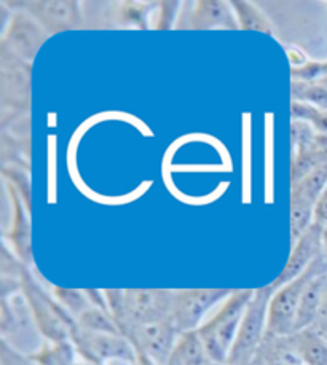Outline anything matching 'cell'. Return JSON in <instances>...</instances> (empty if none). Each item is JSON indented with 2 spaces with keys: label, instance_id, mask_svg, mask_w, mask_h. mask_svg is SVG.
<instances>
[{
  "label": "cell",
  "instance_id": "cell-1",
  "mask_svg": "<svg viewBox=\"0 0 327 365\" xmlns=\"http://www.w3.org/2000/svg\"><path fill=\"white\" fill-rule=\"evenodd\" d=\"M256 289H236L221 303L216 313L196 329L209 359L226 364L233 348L243 316Z\"/></svg>",
  "mask_w": 327,
  "mask_h": 365
},
{
  "label": "cell",
  "instance_id": "cell-2",
  "mask_svg": "<svg viewBox=\"0 0 327 365\" xmlns=\"http://www.w3.org/2000/svg\"><path fill=\"white\" fill-rule=\"evenodd\" d=\"M21 294L31 309L37 332L44 336V341H71V332L77 326V321L40 284L37 276L27 265L23 267L21 272Z\"/></svg>",
  "mask_w": 327,
  "mask_h": 365
},
{
  "label": "cell",
  "instance_id": "cell-3",
  "mask_svg": "<svg viewBox=\"0 0 327 365\" xmlns=\"http://www.w3.org/2000/svg\"><path fill=\"white\" fill-rule=\"evenodd\" d=\"M273 284L254 290V295L243 316L233 348L230 351L228 364L248 365L258 354L268 330V309L273 297Z\"/></svg>",
  "mask_w": 327,
  "mask_h": 365
},
{
  "label": "cell",
  "instance_id": "cell-4",
  "mask_svg": "<svg viewBox=\"0 0 327 365\" xmlns=\"http://www.w3.org/2000/svg\"><path fill=\"white\" fill-rule=\"evenodd\" d=\"M327 272V260L321 254L305 272L296 279L276 287L270 302L268 309V330L270 336H288L294 334L297 309L301 305L302 295L313 278Z\"/></svg>",
  "mask_w": 327,
  "mask_h": 365
},
{
  "label": "cell",
  "instance_id": "cell-5",
  "mask_svg": "<svg viewBox=\"0 0 327 365\" xmlns=\"http://www.w3.org/2000/svg\"><path fill=\"white\" fill-rule=\"evenodd\" d=\"M71 343L77 357L91 365H107L115 361L138 364L136 349L124 335L88 332L77 324L71 332Z\"/></svg>",
  "mask_w": 327,
  "mask_h": 365
},
{
  "label": "cell",
  "instance_id": "cell-6",
  "mask_svg": "<svg viewBox=\"0 0 327 365\" xmlns=\"http://www.w3.org/2000/svg\"><path fill=\"white\" fill-rule=\"evenodd\" d=\"M49 37L50 34L29 13L11 9L9 21L2 29V50L31 64Z\"/></svg>",
  "mask_w": 327,
  "mask_h": 365
},
{
  "label": "cell",
  "instance_id": "cell-7",
  "mask_svg": "<svg viewBox=\"0 0 327 365\" xmlns=\"http://www.w3.org/2000/svg\"><path fill=\"white\" fill-rule=\"evenodd\" d=\"M233 292L230 289H182L174 290L173 322L177 332L186 334L198 329L208 311L227 299Z\"/></svg>",
  "mask_w": 327,
  "mask_h": 365
},
{
  "label": "cell",
  "instance_id": "cell-8",
  "mask_svg": "<svg viewBox=\"0 0 327 365\" xmlns=\"http://www.w3.org/2000/svg\"><path fill=\"white\" fill-rule=\"evenodd\" d=\"M6 6L29 13L42 28L54 34L84 28V11L81 4L74 0H29V2H5Z\"/></svg>",
  "mask_w": 327,
  "mask_h": 365
},
{
  "label": "cell",
  "instance_id": "cell-9",
  "mask_svg": "<svg viewBox=\"0 0 327 365\" xmlns=\"http://www.w3.org/2000/svg\"><path fill=\"white\" fill-rule=\"evenodd\" d=\"M133 344L136 353H144L156 365H166L179 332L173 317L134 326L124 335Z\"/></svg>",
  "mask_w": 327,
  "mask_h": 365
},
{
  "label": "cell",
  "instance_id": "cell-10",
  "mask_svg": "<svg viewBox=\"0 0 327 365\" xmlns=\"http://www.w3.org/2000/svg\"><path fill=\"white\" fill-rule=\"evenodd\" d=\"M323 230L324 227L321 224L313 222V225L301 238L292 242V251L288 262H286V267L283 268L281 274L271 282L275 289L301 276L323 254Z\"/></svg>",
  "mask_w": 327,
  "mask_h": 365
},
{
  "label": "cell",
  "instance_id": "cell-11",
  "mask_svg": "<svg viewBox=\"0 0 327 365\" xmlns=\"http://www.w3.org/2000/svg\"><path fill=\"white\" fill-rule=\"evenodd\" d=\"M11 201H13V217L11 230L9 240L11 242V252L18 257L19 262L24 265L32 267V247H31V224L27 219V212L24 209V200L19 197L18 190L10 185Z\"/></svg>",
  "mask_w": 327,
  "mask_h": 365
},
{
  "label": "cell",
  "instance_id": "cell-12",
  "mask_svg": "<svg viewBox=\"0 0 327 365\" xmlns=\"http://www.w3.org/2000/svg\"><path fill=\"white\" fill-rule=\"evenodd\" d=\"M188 24L192 29H240L231 5L221 0L196 2Z\"/></svg>",
  "mask_w": 327,
  "mask_h": 365
},
{
  "label": "cell",
  "instance_id": "cell-13",
  "mask_svg": "<svg viewBox=\"0 0 327 365\" xmlns=\"http://www.w3.org/2000/svg\"><path fill=\"white\" fill-rule=\"evenodd\" d=\"M326 282H327V272L318 274L316 278H313L308 286H306L305 292L302 295L301 305H298V309H297L294 334L302 332V330L311 329L315 326L319 314V307H321V295H323V289L326 286Z\"/></svg>",
  "mask_w": 327,
  "mask_h": 365
},
{
  "label": "cell",
  "instance_id": "cell-14",
  "mask_svg": "<svg viewBox=\"0 0 327 365\" xmlns=\"http://www.w3.org/2000/svg\"><path fill=\"white\" fill-rule=\"evenodd\" d=\"M211 362L198 330H192L177 336L166 365H209Z\"/></svg>",
  "mask_w": 327,
  "mask_h": 365
},
{
  "label": "cell",
  "instance_id": "cell-15",
  "mask_svg": "<svg viewBox=\"0 0 327 365\" xmlns=\"http://www.w3.org/2000/svg\"><path fill=\"white\" fill-rule=\"evenodd\" d=\"M327 187V161L313 169L302 180L292 184L291 202H303L316 207V202Z\"/></svg>",
  "mask_w": 327,
  "mask_h": 365
},
{
  "label": "cell",
  "instance_id": "cell-16",
  "mask_svg": "<svg viewBox=\"0 0 327 365\" xmlns=\"http://www.w3.org/2000/svg\"><path fill=\"white\" fill-rule=\"evenodd\" d=\"M31 356L37 365H76L77 362V353L71 341H44Z\"/></svg>",
  "mask_w": 327,
  "mask_h": 365
},
{
  "label": "cell",
  "instance_id": "cell-17",
  "mask_svg": "<svg viewBox=\"0 0 327 365\" xmlns=\"http://www.w3.org/2000/svg\"><path fill=\"white\" fill-rule=\"evenodd\" d=\"M231 9L236 16L238 26L241 29L258 31L265 34H271V24L263 13L251 2H230Z\"/></svg>",
  "mask_w": 327,
  "mask_h": 365
},
{
  "label": "cell",
  "instance_id": "cell-18",
  "mask_svg": "<svg viewBox=\"0 0 327 365\" xmlns=\"http://www.w3.org/2000/svg\"><path fill=\"white\" fill-rule=\"evenodd\" d=\"M76 321L79 324V327L88 330V332L121 335L111 313L102 308H98V307L91 305L86 311H84V313H81Z\"/></svg>",
  "mask_w": 327,
  "mask_h": 365
},
{
  "label": "cell",
  "instance_id": "cell-19",
  "mask_svg": "<svg viewBox=\"0 0 327 365\" xmlns=\"http://www.w3.org/2000/svg\"><path fill=\"white\" fill-rule=\"evenodd\" d=\"M54 299L59 302L67 313H69L74 319L91 307V302L88 299L85 290H76V289H63V287H53Z\"/></svg>",
  "mask_w": 327,
  "mask_h": 365
},
{
  "label": "cell",
  "instance_id": "cell-20",
  "mask_svg": "<svg viewBox=\"0 0 327 365\" xmlns=\"http://www.w3.org/2000/svg\"><path fill=\"white\" fill-rule=\"evenodd\" d=\"M0 362L2 365H37L29 353H23L6 340L0 341Z\"/></svg>",
  "mask_w": 327,
  "mask_h": 365
},
{
  "label": "cell",
  "instance_id": "cell-21",
  "mask_svg": "<svg viewBox=\"0 0 327 365\" xmlns=\"http://www.w3.org/2000/svg\"><path fill=\"white\" fill-rule=\"evenodd\" d=\"M315 222L316 224H321L323 227L327 225V187L324 188V192L319 197L316 207H315Z\"/></svg>",
  "mask_w": 327,
  "mask_h": 365
},
{
  "label": "cell",
  "instance_id": "cell-22",
  "mask_svg": "<svg viewBox=\"0 0 327 365\" xmlns=\"http://www.w3.org/2000/svg\"><path fill=\"white\" fill-rule=\"evenodd\" d=\"M318 319H327V282L323 289V295H321V307H319V314ZM316 319V321H318Z\"/></svg>",
  "mask_w": 327,
  "mask_h": 365
},
{
  "label": "cell",
  "instance_id": "cell-23",
  "mask_svg": "<svg viewBox=\"0 0 327 365\" xmlns=\"http://www.w3.org/2000/svg\"><path fill=\"white\" fill-rule=\"evenodd\" d=\"M323 254L327 260V225H324V230H323Z\"/></svg>",
  "mask_w": 327,
  "mask_h": 365
},
{
  "label": "cell",
  "instance_id": "cell-24",
  "mask_svg": "<svg viewBox=\"0 0 327 365\" xmlns=\"http://www.w3.org/2000/svg\"><path fill=\"white\" fill-rule=\"evenodd\" d=\"M248 365H265V361H263L262 354L258 353V354L254 357V361H251Z\"/></svg>",
  "mask_w": 327,
  "mask_h": 365
},
{
  "label": "cell",
  "instance_id": "cell-25",
  "mask_svg": "<svg viewBox=\"0 0 327 365\" xmlns=\"http://www.w3.org/2000/svg\"><path fill=\"white\" fill-rule=\"evenodd\" d=\"M301 365H305V364H301Z\"/></svg>",
  "mask_w": 327,
  "mask_h": 365
}]
</instances>
